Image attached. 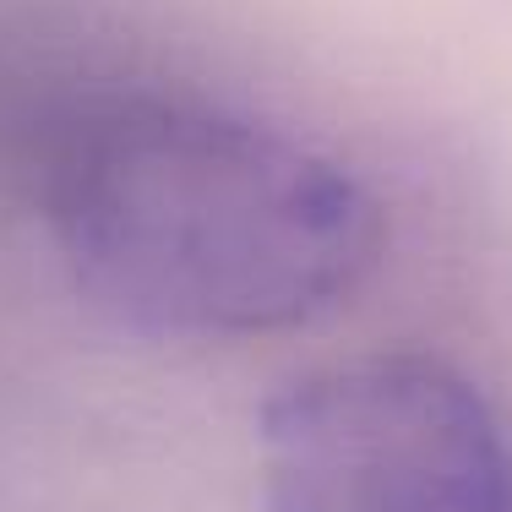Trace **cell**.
<instances>
[{
  "instance_id": "7a4b0ae2",
  "label": "cell",
  "mask_w": 512,
  "mask_h": 512,
  "mask_svg": "<svg viewBox=\"0 0 512 512\" xmlns=\"http://www.w3.org/2000/svg\"><path fill=\"white\" fill-rule=\"evenodd\" d=\"M267 512H512V442L431 355L306 371L262 409Z\"/></svg>"
},
{
  "instance_id": "6da1fadb",
  "label": "cell",
  "mask_w": 512,
  "mask_h": 512,
  "mask_svg": "<svg viewBox=\"0 0 512 512\" xmlns=\"http://www.w3.org/2000/svg\"><path fill=\"white\" fill-rule=\"evenodd\" d=\"M50 229L104 311L169 338L306 327L382 262V207L338 158L186 99H115L71 126Z\"/></svg>"
}]
</instances>
